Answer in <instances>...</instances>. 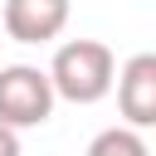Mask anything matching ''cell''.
<instances>
[{
  "label": "cell",
  "instance_id": "cell-1",
  "mask_svg": "<svg viewBox=\"0 0 156 156\" xmlns=\"http://www.w3.org/2000/svg\"><path fill=\"white\" fill-rule=\"evenodd\" d=\"M49 83H54V98L63 102H78V107H93L112 93V78H117V58L102 39H68L54 49V63L44 68Z\"/></svg>",
  "mask_w": 156,
  "mask_h": 156
},
{
  "label": "cell",
  "instance_id": "cell-2",
  "mask_svg": "<svg viewBox=\"0 0 156 156\" xmlns=\"http://www.w3.org/2000/svg\"><path fill=\"white\" fill-rule=\"evenodd\" d=\"M54 83L44 68L34 63H10L0 68V122L24 132V127H44L54 117Z\"/></svg>",
  "mask_w": 156,
  "mask_h": 156
},
{
  "label": "cell",
  "instance_id": "cell-3",
  "mask_svg": "<svg viewBox=\"0 0 156 156\" xmlns=\"http://www.w3.org/2000/svg\"><path fill=\"white\" fill-rule=\"evenodd\" d=\"M68 0H5L0 10V29L15 44H49L63 34L68 24Z\"/></svg>",
  "mask_w": 156,
  "mask_h": 156
},
{
  "label": "cell",
  "instance_id": "cell-4",
  "mask_svg": "<svg viewBox=\"0 0 156 156\" xmlns=\"http://www.w3.org/2000/svg\"><path fill=\"white\" fill-rule=\"evenodd\" d=\"M117 83V107L127 117V127H156V54H132L122 63Z\"/></svg>",
  "mask_w": 156,
  "mask_h": 156
},
{
  "label": "cell",
  "instance_id": "cell-5",
  "mask_svg": "<svg viewBox=\"0 0 156 156\" xmlns=\"http://www.w3.org/2000/svg\"><path fill=\"white\" fill-rule=\"evenodd\" d=\"M88 156H151L136 127H107L88 141Z\"/></svg>",
  "mask_w": 156,
  "mask_h": 156
},
{
  "label": "cell",
  "instance_id": "cell-6",
  "mask_svg": "<svg viewBox=\"0 0 156 156\" xmlns=\"http://www.w3.org/2000/svg\"><path fill=\"white\" fill-rule=\"evenodd\" d=\"M0 156H24V151H20V132L5 127V122H0Z\"/></svg>",
  "mask_w": 156,
  "mask_h": 156
}]
</instances>
